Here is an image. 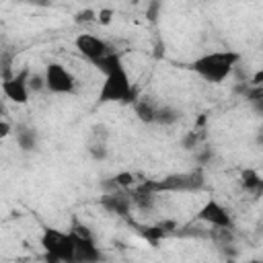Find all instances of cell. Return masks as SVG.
I'll return each mask as SVG.
<instances>
[{
	"label": "cell",
	"instance_id": "obj_10",
	"mask_svg": "<svg viewBox=\"0 0 263 263\" xmlns=\"http://www.w3.org/2000/svg\"><path fill=\"white\" fill-rule=\"evenodd\" d=\"M70 236L74 240V261L76 263H95L103 257L101 249L95 242V236H74V234H70Z\"/></svg>",
	"mask_w": 263,
	"mask_h": 263
},
{
	"label": "cell",
	"instance_id": "obj_14",
	"mask_svg": "<svg viewBox=\"0 0 263 263\" xmlns=\"http://www.w3.org/2000/svg\"><path fill=\"white\" fill-rule=\"evenodd\" d=\"M138 232H140V236L146 238L152 247H158V242L168 234L160 224H158V226H138Z\"/></svg>",
	"mask_w": 263,
	"mask_h": 263
},
{
	"label": "cell",
	"instance_id": "obj_19",
	"mask_svg": "<svg viewBox=\"0 0 263 263\" xmlns=\"http://www.w3.org/2000/svg\"><path fill=\"white\" fill-rule=\"evenodd\" d=\"M29 88H31V92H41V90H45V74H41V72H31V74H29Z\"/></svg>",
	"mask_w": 263,
	"mask_h": 263
},
{
	"label": "cell",
	"instance_id": "obj_13",
	"mask_svg": "<svg viewBox=\"0 0 263 263\" xmlns=\"http://www.w3.org/2000/svg\"><path fill=\"white\" fill-rule=\"evenodd\" d=\"M179 117H181V113H179V109H175V107H171V105H160L158 109H156V121L154 123H158V125H173V123H177L179 121Z\"/></svg>",
	"mask_w": 263,
	"mask_h": 263
},
{
	"label": "cell",
	"instance_id": "obj_1",
	"mask_svg": "<svg viewBox=\"0 0 263 263\" xmlns=\"http://www.w3.org/2000/svg\"><path fill=\"white\" fill-rule=\"evenodd\" d=\"M238 62H240V53H236L232 49H228V51H210V53H203L197 60H193L191 70L199 78H203L205 82L220 84L234 72Z\"/></svg>",
	"mask_w": 263,
	"mask_h": 263
},
{
	"label": "cell",
	"instance_id": "obj_3",
	"mask_svg": "<svg viewBox=\"0 0 263 263\" xmlns=\"http://www.w3.org/2000/svg\"><path fill=\"white\" fill-rule=\"evenodd\" d=\"M140 185H144L146 189L154 191V193H193V191H199L203 189L205 185V177H203V168H193V171H185V173H173V175H166L162 179H156V181H142Z\"/></svg>",
	"mask_w": 263,
	"mask_h": 263
},
{
	"label": "cell",
	"instance_id": "obj_28",
	"mask_svg": "<svg viewBox=\"0 0 263 263\" xmlns=\"http://www.w3.org/2000/svg\"><path fill=\"white\" fill-rule=\"evenodd\" d=\"M257 144H263V125H261L259 132H257Z\"/></svg>",
	"mask_w": 263,
	"mask_h": 263
},
{
	"label": "cell",
	"instance_id": "obj_26",
	"mask_svg": "<svg viewBox=\"0 0 263 263\" xmlns=\"http://www.w3.org/2000/svg\"><path fill=\"white\" fill-rule=\"evenodd\" d=\"M251 107H253V111H255L257 115H261V117H263V99H259V101L251 103Z\"/></svg>",
	"mask_w": 263,
	"mask_h": 263
},
{
	"label": "cell",
	"instance_id": "obj_11",
	"mask_svg": "<svg viewBox=\"0 0 263 263\" xmlns=\"http://www.w3.org/2000/svg\"><path fill=\"white\" fill-rule=\"evenodd\" d=\"M14 136H16V144L23 152H33L39 146V134L35 127L27 125V123H16L14 125Z\"/></svg>",
	"mask_w": 263,
	"mask_h": 263
},
{
	"label": "cell",
	"instance_id": "obj_22",
	"mask_svg": "<svg viewBox=\"0 0 263 263\" xmlns=\"http://www.w3.org/2000/svg\"><path fill=\"white\" fill-rule=\"evenodd\" d=\"M212 160V150L210 148H197V152H195V162L199 164V166H203V164H208Z\"/></svg>",
	"mask_w": 263,
	"mask_h": 263
},
{
	"label": "cell",
	"instance_id": "obj_21",
	"mask_svg": "<svg viewBox=\"0 0 263 263\" xmlns=\"http://www.w3.org/2000/svg\"><path fill=\"white\" fill-rule=\"evenodd\" d=\"M160 8H162V2L160 0H150L148 2V8H146V16H148V21H156L158 18V14H160Z\"/></svg>",
	"mask_w": 263,
	"mask_h": 263
},
{
	"label": "cell",
	"instance_id": "obj_16",
	"mask_svg": "<svg viewBox=\"0 0 263 263\" xmlns=\"http://www.w3.org/2000/svg\"><path fill=\"white\" fill-rule=\"evenodd\" d=\"M259 183H261V177H259V173L255 168H245L242 171V175H240V187L245 191H251L253 193L259 187Z\"/></svg>",
	"mask_w": 263,
	"mask_h": 263
},
{
	"label": "cell",
	"instance_id": "obj_20",
	"mask_svg": "<svg viewBox=\"0 0 263 263\" xmlns=\"http://www.w3.org/2000/svg\"><path fill=\"white\" fill-rule=\"evenodd\" d=\"M74 21L78 25H86V23H97V12L92 8H84V10H78L74 14Z\"/></svg>",
	"mask_w": 263,
	"mask_h": 263
},
{
	"label": "cell",
	"instance_id": "obj_15",
	"mask_svg": "<svg viewBox=\"0 0 263 263\" xmlns=\"http://www.w3.org/2000/svg\"><path fill=\"white\" fill-rule=\"evenodd\" d=\"M201 140H203V132L201 129H191L181 138V148L187 150V152H193L201 146Z\"/></svg>",
	"mask_w": 263,
	"mask_h": 263
},
{
	"label": "cell",
	"instance_id": "obj_24",
	"mask_svg": "<svg viewBox=\"0 0 263 263\" xmlns=\"http://www.w3.org/2000/svg\"><path fill=\"white\" fill-rule=\"evenodd\" d=\"M251 84H255V86H263V70H259V72H255L253 76H251V80H249Z\"/></svg>",
	"mask_w": 263,
	"mask_h": 263
},
{
	"label": "cell",
	"instance_id": "obj_5",
	"mask_svg": "<svg viewBox=\"0 0 263 263\" xmlns=\"http://www.w3.org/2000/svg\"><path fill=\"white\" fill-rule=\"evenodd\" d=\"M43 74H45V90L53 95H72L76 90V78L60 62H49Z\"/></svg>",
	"mask_w": 263,
	"mask_h": 263
},
{
	"label": "cell",
	"instance_id": "obj_23",
	"mask_svg": "<svg viewBox=\"0 0 263 263\" xmlns=\"http://www.w3.org/2000/svg\"><path fill=\"white\" fill-rule=\"evenodd\" d=\"M111 21H113V10L111 8H101L97 12V23L99 25H109Z\"/></svg>",
	"mask_w": 263,
	"mask_h": 263
},
{
	"label": "cell",
	"instance_id": "obj_27",
	"mask_svg": "<svg viewBox=\"0 0 263 263\" xmlns=\"http://www.w3.org/2000/svg\"><path fill=\"white\" fill-rule=\"evenodd\" d=\"M255 193V197H263V179H261V183H259V187L253 191Z\"/></svg>",
	"mask_w": 263,
	"mask_h": 263
},
{
	"label": "cell",
	"instance_id": "obj_7",
	"mask_svg": "<svg viewBox=\"0 0 263 263\" xmlns=\"http://www.w3.org/2000/svg\"><path fill=\"white\" fill-rule=\"evenodd\" d=\"M29 74H31V70L29 68H23L21 72L12 74L8 80H2V92H4V97L10 99L12 103L25 105L29 101V95H31Z\"/></svg>",
	"mask_w": 263,
	"mask_h": 263
},
{
	"label": "cell",
	"instance_id": "obj_9",
	"mask_svg": "<svg viewBox=\"0 0 263 263\" xmlns=\"http://www.w3.org/2000/svg\"><path fill=\"white\" fill-rule=\"evenodd\" d=\"M197 220L210 224V226H220V228H232V216L228 214V210L216 201V199H208L199 212H197Z\"/></svg>",
	"mask_w": 263,
	"mask_h": 263
},
{
	"label": "cell",
	"instance_id": "obj_8",
	"mask_svg": "<svg viewBox=\"0 0 263 263\" xmlns=\"http://www.w3.org/2000/svg\"><path fill=\"white\" fill-rule=\"evenodd\" d=\"M101 208L109 214H115L119 218H129V212L134 208V199H132V189H117V191H109L103 193L99 199Z\"/></svg>",
	"mask_w": 263,
	"mask_h": 263
},
{
	"label": "cell",
	"instance_id": "obj_2",
	"mask_svg": "<svg viewBox=\"0 0 263 263\" xmlns=\"http://www.w3.org/2000/svg\"><path fill=\"white\" fill-rule=\"evenodd\" d=\"M99 103H123V105H134L138 101V90L134 88L129 74L125 70V66L115 68L113 72L105 74V80L99 88Z\"/></svg>",
	"mask_w": 263,
	"mask_h": 263
},
{
	"label": "cell",
	"instance_id": "obj_4",
	"mask_svg": "<svg viewBox=\"0 0 263 263\" xmlns=\"http://www.w3.org/2000/svg\"><path fill=\"white\" fill-rule=\"evenodd\" d=\"M41 247L49 263H58V261L72 263L74 261V240L70 232H62L55 228H43Z\"/></svg>",
	"mask_w": 263,
	"mask_h": 263
},
{
	"label": "cell",
	"instance_id": "obj_6",
	"mask_svg": "<svg viewBox=\"0 0 263 263\" xmlns=\"http://www.w3.org/2000/svg\"><path fill=\"white\" fill-rule=\"evenodd\" d=\"M74 45L76 49L95 66L99 60H103L107 53H111V47L105 39L97 37V35H90V33H78L76 39H74Z\"/></svg>",
	"mask_w": 263,
	"mask_h": 263
},
{
	"label": "cell",
	"instance_id": "obj_12",
	"mask_svg": "<svg viewBox=\"0 0 263 263\" xmlns=\"http://www.w3.org/2000/svg\"><path fill=\"white\" fill-rule=\"evenodd\" d=\"M156 109H158V105H154V103L148 101V99H138V101L134 103L136 117H138L142 123H154V121H156Z\"/></svg>",
	"mask_w": 263,
	"mask_h": 263
},
{
	"label": "cell",
	"instance_id": "obj_25",
	"mask_svg": "<svg viewBox=\"0 0 263 263\" xmlns=\"http://www.w3.org/2000/svg\"><path fill=\"white\" fill-rule=\"evenodd\" d=\"M10 134V123L2 117V121H0V138H6Z\"/></svg>",
	"mask_w": 263,
	"mask_h": 263
},
{
	"label": "cell",
	"instance_id": "obj_18",
	"mask_svg": "<svg viewBox=\"0 0 263 263\" xmlns=\"http://www.w3.org/2000/svg\"><path fill=\"white\" fill-rule=\"evenodd\" d=\"M113 179L117 181V185H119L121 189H134L136 183H138V181H136L138 175H134V173H129V171H121V173H117Z\"/></svg>",
	"mask_w": 263,
	"mask_h": 263
},
{
	"label": "cell",
	"instance_id": "obj_17",
	"mask_svg": "<svg viewBox=\"0 0 263 263\" xmlns=\"http://www.w3.org/2000/svg\"><path fill=\"white\" fill-rule=\"evenodd\" d=\"M88 154L92 160H105L109 150H107V140H97V138H90L88 142Z\"/></svg>",
	"mask_w": 263,
	"mask_h": 263
}]
</instances>
